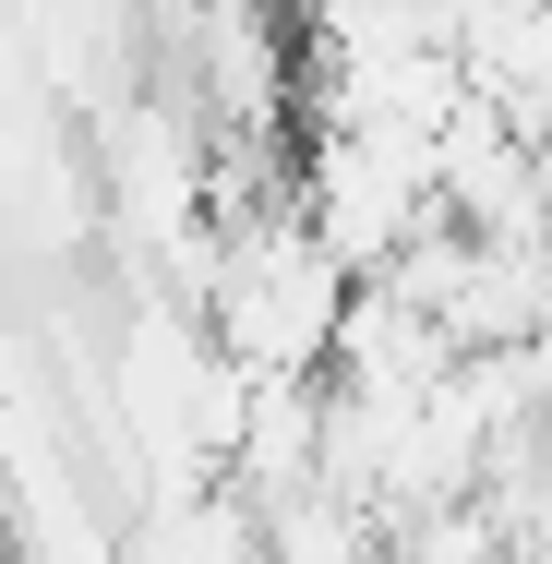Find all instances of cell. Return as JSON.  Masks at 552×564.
Instances as JSON below:
<instances>
[{
  "label": "cell",
  "instance_id": "6da1fadb",
  "mask_svg": "<svg viewBox=\"0 0 552 564\" xmlns=\"http://www.w3.org/2000/svg\"><path fill=\"white\" fill-rule=\"evenodd\" d=\"M348 301V264L301 228V205H252L217 228V264L193 289V325L252 372H325V325Z\"/></svg>",
  "mask_w": 552,
  "mask_h": 564
},
{
  "label": "cell",
  "instance_id": "7a4b0ae2",
  "mask_svg": "<svg viewBox=\"0 0 552 564\" xmlns=\"http://www.w3.org/2000/svg\"><path fill=\"white\" fill-rule=\"evenodd\" d=\"M456 73L493 97L505 120H529L552 97V0H456Z\"/></svg>",
  "mask_w": 552,
  "mask_h": 564
}]
</instances>
